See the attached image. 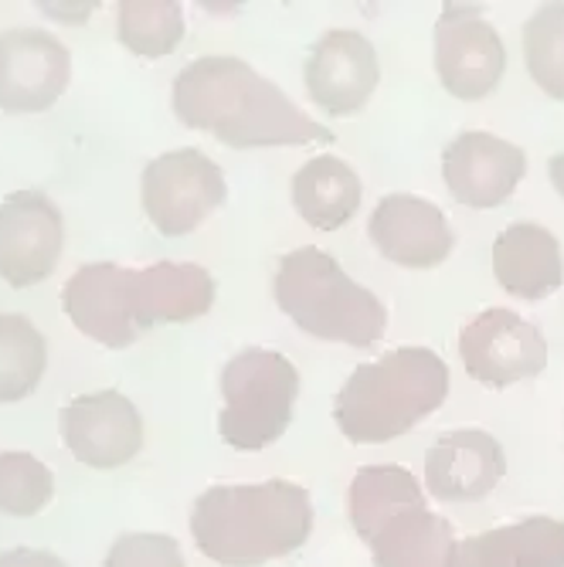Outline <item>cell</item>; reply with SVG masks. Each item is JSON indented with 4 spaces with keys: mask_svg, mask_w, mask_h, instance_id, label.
<instances>
[{
    "mask_svg": "<svg viewBox=\"0 0 564 567\" xmlns=\"http://www.w3.org/2000/svg\"><path fill=\"white\" fill-rule=\"evenodd\" d=\"M65 248V218L41 190H18L0 204V279L14 289L44 282Z\"/></svg>",
    "mask_w": 564,
    "mask_h": 567,
    "instance_id": "8",
    "label": "cell"
},
{
    "mask_svg": "<svg viewBox=\"0 0 564 567\" xmlns=\"http://www.w3.org/2000/svg\"><path fill=\"white\" fill-rule=\"evenodd\" d=\"M527 174V153L486 130L459 133L442 150V181L445 190L463 208H500L517 190Z\"/></svg>",
    "mask_w": 564,
    "mask_h": 567,
    "instance_id": "13",
    "label": "cell"
},
{
    "mask_svg": "<svg viewBox=\"0 0 564 567\" xmlns=\"http://www.w3.org/2000/svg\"><path fill=\"white\" fill-rule=\"evenodd\" d=\"M368 235L388 262L404 269H435L449 259L455 245L445 215L432 200L416 194L381 197L371 212Z\"/></svg>",
    "mask_w": 564,
    "mask_h": 567,
    "instance_id": "14",
    "label": "cell"
},
{
    "mask_svg": "<svg viewBox=\"0 0 564 567\" xmlns=\"http://www.w3.org/2000/svg\"><path fill=\"white\" fill-rule=\"evenodd\" d=\"M69 48L41 28L0 31V110L11 116L44 113L69 89Z\"/></svg>",
    "mask_w": 564,
    "mask_h": 567,
    "instance_id": "11",
    "label": "cell"
},
{
    "mask_svg": "<svg viewBox=\"0 0 564 567\" xmlns=\"http://www.w3.org/2000/svg\"><path fill=\"white\" fill-rule=\"evenodd\" d=\"M314 534L310 493L289 480L212 486L191 506V537L225 567H263L289 557Z\"/></svg>",
    "mask_w": 564,
    "mask_h": 567,
    "instance_id": "2",
    "label": "cell"
},
{
    "mask_svg": "<svg viewBox=\"0 0 564 567\" xmlns=\"http://www.w3.org/2000/svg\"><path fill=\"white\" fill-rule=\"evenodd\" d=\"M69 452L89 470H120L143 449V415L120 391L79 394L59 419Z\"/></svg>",
    "mask_w": 564,
    "mask_h": 567,
    "instance_id": "12",
    "label": "cell"
},
{
    "mask_svg": "<svg viewBox=\"0 0 564 567\" xmlns=\"http://www.w3.org/2000/svg\"><path fill=\"white\" fill-rule=\"evenodd\" d=\"M116 38L143 59H164L184 38V11L174 0H126L116 14Z\"/></svg>",
    "mask_w": 564,
    "mask_h": 567,
    "instance_id": "24",
    "label": "cell"
},
{
    "mask_svg": "<svg viewBox=\"0 0 564 567\" xmlns=\"http://www.w3.org/2000/svg\"><path fill=\"white\" fill-rule=\"evenodd\" d=\"M273 296L283 313L317 340L375 347L388 327L384 302L361 282H353L334 255L320 248H296L283 255Z\"/></svg>",
    "mask_w": 564,
    "mask_h": 567,
    "instance_id": "4",
    "label": "cell"
},
{
    "mask_svg": "<svg viewBox=\"0 0 564 567\" xmlns=\"http://www.w3.org/2000/svg\"><path fill=\"white\" fill-rule=\"evenodd\" d=\"M381 79L378 51L361 31H327L314 41L302 62V85L317 110L327 116L361 113Z\"/></svg>",
    "mask_w": 564,
    "mask_h": 567,
    "instance_id": "10",
    "label": "cell"
},
{
    "mask_svg": "<svg viewBox=\"0 0 564 567\" xmlns=\"http://www.w3.org/2000/svg\"><path fill=\"white\" fill-rule=\"evenodd\" d=\"M299 371L276 350L248 347L222 371L218 435L238 452H259L283 439L293 422Z\"/></svg>",
    "mask_w": 564,
    "mask_h": 567,
    "instance_id": "5",
    "label": "cell"
},
{
    "mask_svg": "<svg viewBox=\"0 0 564 567\" xmlns=\"http://www.w3.org/2000/svg\"><path fill=\"white\" fill-rule=\"evenodd\" d=\"M547 177H551V187L557 190V197L564 200V153H554L547 161Z\"/></svg>",
    "mask_w": 564,
    "mask_h": 567,
    "instance_id": "30",
    "label": "cell"
},
{
    "mask_svg": "<svg viewBox=\"0 0 564 567\" xmlns=\"http://www.w3.org/2000/svg\"><path fill=\"white\" fill-rule=\"evenodd\" d=\"M0 567H69L59 554L34 550V547H14L0 554Z\"/></svg>",
    "mask_w": 564,
    "mask_h": 567,
    "instance_id": "28",
    "label": "cell"
},
{
    "mask_svg": "<svg viewBox=\"0 0 564 567\" xmlns=\"http://www.w3.org/2000/svg\"><path fill=\"white\" fill-rule=\"evenodd\" d=\"M419 506H425V493L419 480L401 466H365L353 476L347 493L350 527L365 544H371V537L384 530L394 517Z\"/></svg>",
    "mask_w": 564,
    "mask_h": 567,
    "instance_id": "22",
    "label": "cell"
},
{
    "mask_svg": "<svg viewBox=\"0 0 564 567\" xmlns=\"http://www.w3.org/2000/svg\"><path fill=\"white\" fill-rule=\"evenodd\" d=\"M215 306V279L194 262H153L133 269V317L140 330L187 323Z\"/></svg>",
    "mask_w": 564,
    "mask_h": 567,
    "instance_id": "17",
    "label": "cell"
},
{
    "mask_svg": "<svg viewBox=\"0 0 564 567\" xmlns=\"http://www.w3.org/2000/svg\"><path fill=\"white\" fill-rule=\"evenodd\" d=\"M375 567H455V534L429 506L408 509L371 537Z\"/></svg>",
    "mask_w": 564,
    "mask_h": 567,
    "instance_id": "21",
    "label": "cell"
},
{
    "mask_svg": "<svg viewBox=\"0 0 564 567\" xmlns=\"http://www.w3.org/2000/svg\"><path fill=\"white\" fill-rule=\"evenodd\" d=\"M459 357L473 381L506 388L547 368V340L514 309H483L459 333Z\"/></svg>",
    "mask_w": 564,
    "mask_h": 567,
    "instance_id": "9",
    "label": "cell"
},
{
    "mask_svg": "<svg viewBox=\"0 0 564 567\" xmlns=\"http://www.w3.org/2000/svg\"><path fill=\"white\" fill-rule=\"evenodd\" d=\"M365 184L357 171L334 157V153H320V157L306 161L293 177V204L306 225L317 231H337L343 228L357 208H361Z\"/></svg>",
    "mask_w": 564,
    "mask_h": 567,
    "instance_id": "20",
    "label": "cell"
},
{
    "mask_svg": "<svg viewBox=\"0 0 564 567\" xmlns=\"http://www.w3.org/2000/svg\"><path fill=\"white\" fill-rule=\"evenodd\" d=\"M48 368L44 333L21 313H0V404L28 398Z\"/></svg>",
    "mask_w": 564,
    "mask_h": 567,
    "instance_id": "23",
    "label": "cell"
},
{
    "mask_svg": "<svg viewBox=\"0 0 564 567\" xmlns=\"http://www.w3.org/2000/svg\"><path fill=\"white\" fill-rule=\"evenodd\" d=\"M506 476L503 445L483 429H455L425 452V489L442 503H476Z\"/></svg>",
    "mask_w": 564,
    "mask_h": 567,
    "instance_id": "16",
    "label": "cell"
},
{
    "mask_svg": "<svg viewBox=\"0 0 564 567\" xmlns=\"http://www.w3.org/2000/svg\"><path fill=\"white\" fill-rule=\"evenodd\" d=\"M140 197L150 225L167 238H181L222 208L228 200V184L208 153L184 146L146 164Z\"/></svg>",
    "mask_w": 564,
    "mask_h": 567,
    "instance_id": "6",
    "label": "cell"
},
{
    "mask_svg": "<svg viewBox=\"0 0 564 567\" xmlns=\"http://www.w3.org/2000/svg\"><path fill=\"white\" fill-rule=\"evenodd\" d=\"M449 398V368L429 347H398L357 368L334 401L347 442L381 445L412 432Z\"/></svg>",
    "mask_w": 564,
    "mask_h": 567,
    "instance_id": "3",
    "label": "cell"
},
{
    "mask_svg": "<svg viewBox=\"0 0 564 567\" xmlns=\"http://www.w3.org/2000/svg\"><path fill=\"white\" fill-rule=\"evenodd\" d=\"M99 4H92V0H82V4H41V11L48 18H59V21H85Z\"/></svg>",
    "mask_w": 564,
    "mask_h": 567,
    "instance_id": "29",
    "label": "cell"
},
{
    "mask_svg": "<svg viewBox=\"0 0 564 567\" xmlns=\"http://www.w3.org/2000/svg\"><path fill=\"white\" fill-rule=\"evenodd\" d=\"M55 496V476L31 452H0V513L38 517Z\"/></svg>",
    "mask_w": 564,
    "mask_h": 567,
    "instance_id": "26",
    "label": "cell"
},
{
    "mask_svg": "<svg viewBox=\"0 0 564 567\" xmlns=\"http://www.w3.org/2000/svg\"><path fill=\"white\" fill-rule=\"evenodd\" d=\"M524 65L544 95L564 102V4H544L527 18Z\"/></svg>",
    "mask_w": 564,
    "mask_h": 567,
    "instance_id": "25",
    "label": "cell"
},
{
    "mask_svg": "<svg viewBox=\"0 0 564 567\" xmlns=\"http://www.w3.org/2000/svg\"><path fill=\"white\" fill-rule=\"evenodd\" d=\"M455 567H564V520L527 517L459 540Z\"/></svg>",
    "mask_w": 564,
    "mask_h": 567,
    "instance_id": "19",
    "label": "cell"
},
{
    "mask_svg": "<svg viewBox=\"0 0 564 567\" xmlns=\"http://www.w3.org/2000/svg\"><path fill=\"white\" fill-rule=\"evenodd\" d=\"M69 320L102 347L123 350L140 337L133 317V269L116 262L82 266L62 289Z\"/></svg>",
    "mask_w": 564,
    "mask_h": 567,
    "instance_id": "15",
    "label": "cell"
},
{
    "mask_svg": "<svg viewBox=\"0 0 564 567\" xmlns=\"http://www.w3.org/2000/svg\"><path fill=\"white\" fill-rule=\"evenodd\" d=\"M493 276L517 299H544L564 282V255L554 231L534 221H517L493 241Z\"/></svg>",
    "mask_w": 564,
    "mask_h": 567,
    "instance_id": "18",
    "label": "cell"
},
{
    "mask_svg": "<svg viewBox=\"0 0 564 567\" xmlns=\"http://www.w3.org/2000/svg\"><path fill=\"white\" fill-rule=\"evenodd\" d=\"M171 102L184 126L212 133L232 150L334 143V130L310 120L279 85L232 55L184 65Z\"/></svg>",
    "mask_w": 564,
    "mask_h": 567,
    "instance_id": "1",
    "label": "cell"
},
{
    "mask_svg": "<svg viewBox=\"0 0 564 567\" xmlns=\"http://www.w3.org/2000/svg\"><path fill=\"white\" fill-rule=\"evenodd\" d=\"M435 75L455 99H486L506 75V44L480 4H445L435 21Z\"/></svg>",
    "mask_w": 564,
    "mask_h": 567,
    "instance_id": "7",
    "label": "cell"
},
{
    "mask_svg": "<svg viewBox=\"0 0 564 567\" xmlns=\"http://www.w3.org/2000/svg\"><path fill=\"white\" fill-rule=\"evenodd\" d=\"M102 567H184V550L167 534H120Z\"/></svg>",
    "mask_w": 564,
    "mask_h": 567,
    "instance_id": "27",
    "label": "cell"
}]
</instances>
